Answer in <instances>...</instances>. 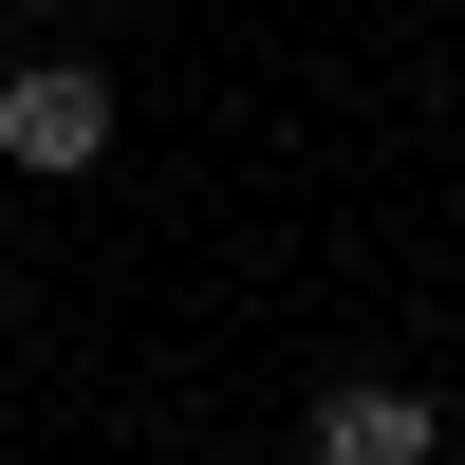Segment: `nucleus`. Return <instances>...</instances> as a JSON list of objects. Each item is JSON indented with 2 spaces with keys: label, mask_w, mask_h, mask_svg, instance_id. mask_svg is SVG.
I'll return each mask as SVG.
<instances>
[{
  "label": "nucleus",
  "mask_w": 465,
  "mask_h": 465,
  "mask_svg": "<svg viewBox=\"0 0 465 465\" xmlns=\"http://www.w3.org/2000/svg\"><path fill=\"white\" fill-rule=\"evenodd\" d=\"M94 149H112V74L94 56H19V74H0V168H19V186H74Z\"/></svg>",
  "instance_id": "nucleus-1"
},
{
  "label": "nucleus",
  "mask_w": 465,
  "mask_h": 465,
  "mask_svg": "<svg viewBox=\"0 0 465 465\" xmlns=\"http://www.w3.org/2000/svg\"><path fill=\"white\" fill-rule=\"evenodd\" d=\"M429 447H447V410L391 391V372H335L317 391V465H429Z\"/></svg>",
  "instance_id": "nucleus-2"
},
{
  "label": "nucleus",
  "mask_w": 465,
  "mask_h": 465,
  "mask_svg": "<svg viewBox=\"0 0 465 465\" xmlns=\"http://www.w3.org/2000/svg\"><path fill=\"white\" fill-rule=\"evenodd\" d=\"M447 447H465V391H447Z\"/></svg>",
  "instance_id": "nucleus-3"
}]
</instances>
